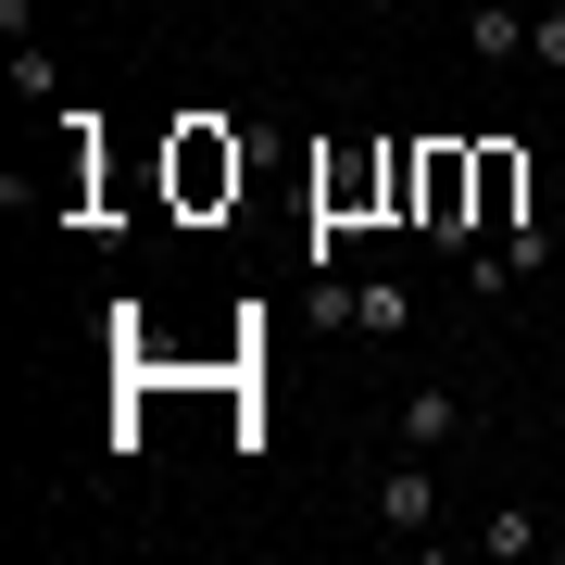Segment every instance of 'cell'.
<instances>
[{"mask_svg":"<svg viewBox=\"0 0 565 565\" xmlns=\"http://www.w3.org/2000/svg\"><path fill=\"white\" fill-rule=\"evenodd\" d=\"M465 553H490V565H527V553H553V527L527 515V503H490L478 527H465Z\"/></svg>","mask_w":565,"mask_h":565,"instance_id":"cell-4","label":"cell"},{"mask_svg":"<svg viewBox=\"0 0 565 565\" xmlns=\"http://www.w3.org/2000/svg\"><path fill=\"white\" fill-rule=\"evenodd\" d=\"M390 440L452 452V440H465V390H440V377H427V390H403V403H390Z\"/></svg>","mask_w":565,"mask_h":565,"instance_id":"cell-2","label":"cell"},{"mask_svg":"<svg viewBox=\"0 0 565 565\" xmlns=\"http://www.w3.org/2000/svg\"><path fill=\"white\" fill-rule=\"evenodd\" d=\"M553 202H565V163H553Z\"/></svg>","mask_w":565,"mask_h":565,"instance_id":"cell-8","label":"cell"},{"mask_svg":"<svg viewBox=\"0 0 565 565\" xmlns=\"http://www.w3.org/2000/svg\"><path fill=\"white\" fill-rule=\"evenodd\" d=\"M465 63H490V76L527 63V0H478V13H465Z\"/></svg>","mask_w":565,"mask_h":565,"instance_id":"cell-3","label":"cell"},{"mask_svg":"<svg viewBox=\"0 0 565 565\" xmlns=\"http://www.w3.org/2000/svg\"><path fill=\"white\" fill-rule=\"evenodd\" d=\"M515 189H527V177H515V151H478V226H527V214H515Z\"/></svg>","mask_w":565,"mask_h":565,"instance_id":"cell-5","label":"cell"},{"mask_svg":"<svg viewBox=\"0 0 565 565\" xmlns=\"http://www.w3.org/2000/svg\"><path fill=\"white\" fill-rule=\"evenodd\" d=\"M13 88H25V102H63V63L25 39V25H13Z\"/></svg>","mask_w":565,"mask_h":565,"instance_id":"cell-6","label":"cell"},{"mask_svg":"<svg viewBox=\"0 0 565 565\" xmlns=\"http://www.w3.org/2000/svg\"><path fill=\"white\" fill-rule=\"evenodd\" d=\"M553 553H565V527H553Z\"/></svg>","mask_w":565,"mask_h":565,"instance_id":"cell-9","label":"cell"},{"mask_svg":"<svg viewBox=\"0 0 565 565\" xmlns=\"http://www.w3.org/2000/svg\"><path fill=\"white\" fill-rule=\"evenodd\" d=\"M527 63H541V76H565V0H527Z\"/></svg>","mask_w":565,"mask_h":565,"instance_id":"cell-7","label":"cell"},{"mask_svg":"<svg viewBox=\"0 0 565 565\" xmlns=\"http://www.w3.org/2000/svg\"><path fill=\"white\" fill-rule=\"evenodd\" d=\"M364 503H377V527H390V541H440V452H390L377 465V490H364Z\"/></svg>","mask_w":565,"mask_h":565,"instance_id":"cell-1","label":"cell"}]
</instances>
